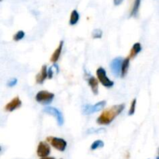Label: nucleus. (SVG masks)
<instances>
[{"instance_id":"nucleus-27","label":"nucleus","mask_w":159,"mask_h":159,"mask_svg":"<svg viewBox=\"0 0 159 159\" xmlns=\"http://www.w3.org/2000/svg\"><path fill=\"white\" fill-rule=\"evenodd\" d=\"M156 159H158V157H157V158Z\"/></svg>"},{"instance_id":"nucleus-20","label":"nucleus","mask_w":159,"mask_h":159,"mask_svg":"<svg viewBox=\"0 0 159 159\" xmlns=\"http://www.w3.org/2000/svg\"><path fill=\"white\" fill-rule=\"evenodd\" d=\"M102 36V31L100 29H96L93 31V37L95 39L101 38Z\"/></svg>"},{"instance_id":"nucleus-18","label":"nucleus","mask_w":159,"mask_h":159,"mask_svg":"<svg viewBox=\"0 0 159 159\" xmlns=\"http://www.w3.org/2000/svg\"><path fill=\"white\" fill-rule=\"evenodd\" d=\"M24 37H25L24 31L20 30V31H18L16 34H14L13 40H15V41H19V40H21Z\"/></svg>"},{"instance_id":"nucleus-14","label":"nucleus","mask_w":159,"mask_h":159,"mask_svg":"<svg viewBox=\"0 0 159 159\" xmlns=\"http://www.w3.org/2000/svg\"><path fill=\"white\" fill-rule=\"evenodd\" d=\"M141 51V45L140 43H136L133 45L131 50H130V55H129V57L130 58H134L138 54H139L140 51Z\"/></svg>"},{"instance_id":"nucleus-5","label":"nucleus","mask_w":159,"mask_h":159,"mask_svg":"<svg viewBox=\"0 0 159 159\" xmlns=\"http://www.w3.org/2000/svg\"><path fill=\"white\" fill-rule=\"evenodd\" d=\"M43 111L44 112V113H48V114L54 116L56 120H57V124H58L59 126H62L64 124V121L65 120H64L63 114H62V113L58 110V109L53 107H47L43 109Z\"/></svg>"},{"instance_id":"nucleus-15","label":"nucleus","mask_w":159,"mask_h":159,"mask_svg":"<svg viewBox=\"0 0 159 159\" xmlns=\"http://www.w3.org/2000/svg\"><path fill=\"white\" fill-rule=\"evenodd\" d=\"M141 0H134L133 7L131 9V12H130V16L136 17L138 16V12H139L140 6H141Z\"/></svg>"},{"instance_id":"nucleus-8","label":"nucleus","mask_w":159,"mask_h":159,"mask_svg":"<svg viewBox=\"0 0 159 159\" xmlns=\"http://www.w3.org/2000/svg\"><path fill=\"white\" fill-rule=\"evenodd\" d=\"M37 153L39 157H42V158L43 157H47L51 153V148L46 142L41 141L38 144Z\"/></svg>"},{"instance_id":"nucleus-17","label":"nucleus","mask_w":159,"mask_h":159,"mask_svg":"<svg viewBox=\"0 0 159 159\" xmlns=\"http://www.w3.org/2000/svg\"><path fill=\"white\" fill-rule=\"evenodd\" d=\"M104 146V143L103 141H101V140H97V141H95L91 145V150L94 151L96 150L98 148H101Z\"/></svg>"},{"instance_id":"nucleus-7","label":"nucleus","mask_w":159,"mask_h":159,"mask_svg":"<svg viewBox=\"0 0 159 159\" xmlns=\"http://www.w3.org/2000/svg\"><path fill=\"white\" fill-rule=\"evenodd\" d=\"M123 59L120 57H116L113 59L110 63V68L113 75L116 77H119L120 75L121 65H122Z\"/></svg>"},{"instance_id":"nucleus-22","label":"nucleus","mask_w":159,"mask_h":159,"mask_svg":"<svg viewBox=\"0 0 159 159\" xmlns=\"http://www.w3.org/2000/svg\"><path fill=\"white\" fill-rule=\"evenodd\" d=\"M17 84V79H12L7 82V85L9 87H13Z\"/></svg>"},{"instance_id":"nucleus-12","label":"nucleus","mask_w":159,"mask_h":159,"mask_svg":"<svg viewBox=\"0 0 159 159\" xmlns=\"http://www.w3.org/2000/svg\"><path fill=\"white\" fill-rule=\"evenodd\" d=\"M88 83L93 93L95 95H97L98 91H99V85H98L97 79L95 77H93V76H89L88 79Z\"/></svg>"},{"instance_id":"nucleus-21","label":"nucleus","mask_w":159,"mask_h":159,"mask_svg":"<svg viewBox=\"0 0 159 159\" xmlns=\"http://www.w3.org/2000/svg\"><path fill=\"white\" fill-rule=\"evenodd\" d=\"M105 130L102 128H99V129H89V130H87L86 133L87 134H96V133H101V132H104Z\"/></svg>"},{"instance_id":"nucleus-25","label":"nucleus","mask_w":159,"mask_h":159,"mask_svg":"<svg viewBox=\"0 0 159 159\" xmlns=\"http://www.w3.org/2000/svg\"><path fill=\"white\" fill-rule=\"evenodd\" d=\"M40 159H55L54 158H53V157H43V158H40Z\"/></svg>"},{"instance_id":"nucleus-3","label":"nucleus","mask_w":159,"mask_h":159,"mask_svg":"<svg viewBox=\"0 0 159 159\" xmlns=\"http://www.w3.org/2000/svg\"><path fill=\"white\" fill-rule=\"evenodd\" d=\"M54 98V93H51L48 91H40L36 95V100L39 103L43 104V105H48L50 104L53 101Z\"/></svg>"},{"instance_id":"nucleus-19","label":"nucleus","mask_w":159,"mask_h":159,"mask_svg":"<svg viewBox=\"0 0 159 159\" xmlns=\"http://www.w3.org/2000/svg\"><path fill=\"white\" fill-rule=\"evenodd\" d=\"M136 104H137V99H133L131 102V106H130V110H129V116H132V115L134 114L135 110H136Z\"/></svg>"},{"instance_id":"nucleus-13","label":"nucleus","mask_w":159,"mask_h":159,"mask_svg":"<svg viewBox=\"0 0 159 159\" xmlns=\"http://www.w3.org/2000/svg\"><path fill=\"white\" fill-rule=\"evenodd\" d=\"M130 57H127L124 60H123L122 65H121V70H120V75L122 78H124L127 74L128 71L129 65H130Z\"/></svg>"},{"instance_id":"nucleus-23","label":"nucleus","mask_w":159,"mask_h":159,"mask_svg":"<svg viewBox=\"0 0 159 159\" xmlns=\"http://www.w3.org/2000/svg\"><path fill=\"white\" fill-rule=\"evenodd\" d=\"M53 75H54V72L52 71V67H50L48 69V78L49 79H52Z\"/></svg>"},{"instance_id":"nucleus-2","label":"nucleus","mask_w":159,"mask_h":159,"mask_svg":"<svg viewBox=\"0 0 159 159\" xmlns=\"http://www.w3.org/2000/svg\"><path fill=\"white\" fill-rule=\"evenodd\" d=\"M106 104H107V102L105 100L99 101V102L94 104V105L86 104V105L83 106V107H82V113L84 115H90L97 113V112L100 111L105 107Z\"/></svg>"},{"instance_id":"nucleus-10","label":"nucleus","mask_w":159,"mask_h":159,"mask_svg":"<svg viewBox=\"0 0 159 159\" xmlns=\"http://www.w3.org/2000/svg\"><path fill=\"white\" fill-rule=\"evenodd\" d=\"M63 45H64V41L63 40H61V41H60V43H59V45L57 48V49L55 50V51H54V52L52 54V55H51V61L52 62V63H56V62L58 61L61 54Z\"/></svg>"},{"instance_id":"nucleus-6","label":"nucleus","mask_w":159,"mask_h":159,"mask_svg":"<svg viewBox=\"0 0 159 159\" xmlns=\"http://www.w3.org/2000/svg\"><path fill=\"white\" fill-rule=\"evenodd\" d=\"M48 140L51 142V144L57 150L60 152H64L66 149L67 142L62 138H49Z\"/></svg>"},{"instance_id":"nucleus-24","label":"nucleus","mask_w":159,"mask_h":159,"mask_svg":"<svg viewBox=\"0 0 159 159\" xmlns=\"http://www.w3.org/2000/svg\"><path fill=\"white\" fill-rule=\"evenodd\" d=\"M124 2V0H113V3L115 6H120Z\"/></svg>"},{"instance_id":"nucleus-4","label":"nucleus","mask_w":159,"mask_h":159,"mask_svg":"<svg viewBox=\"0 0 159 159\" xmlns=\"http://www.w3.org/2000/svg\"><path fill=\"white\" fill-rule=\"evenodd\" d=\"M96 75H97L98 79L99 82H101L103 86L107 87V88H111L114 85V82L112 80H110L107 75V71L102 67H99L97 70H96Z\"/></svg>"},{"instance_id":"nucleus-9","label":"nucleus","mask_w":159,"mask_h":159,"mask_svg":"<svg viewBox=\"0 0 159 159\" xmlns=\"http://www.w3.org/2000/svg\"><path fill=\"white\" fill-rule=\"evenodd\" d=\"M21 100H20V98H19L18 96H16V97H15L13 99H12L10 102H9L6 104V107H5V110L8 112H12L15 110H16V109L20 108V107H21Z\"/></svg>"},{"instance_id":"nucleus-28","label":"nucleus","mask_w":159,"mask_h":159,"mask_svg":"<svg viewBox=\"0 0 159 159\" xmlns=\"http://www.w3.org/2000/svg\"><path fill=\"white\" fill-rule=\"evenodd\" d=\"M1 1H2V0H0V2H1Z\"/></svg>"},{"instance_id":"nucleus-11","label":"nucleus","mask_w":159,"mask_h":159,"mask_svg":"<svg viewBox=\"0 0 159 159\" xmlns=\"http://www.w3.org/2000/svg\"><path fill=\"white\" fill-rule=\"evenodd\" d=\"M47 78H48V68H47L46 65H43L39 74L37 75V78H36L37 83L42 84Z\"/></svg>"},{"instance_id":"nucleus-26","label":"nucleus","mask_w":159,"mask_h":159,"mask_svg":"<svg viewBox=\"0 0 159 159\" xmlns=\"http://www.w3.org/2000/svg\"><path fill=\"white\" fill-rule=\"evenodd\" d=\"M0 152H1V147H0Z\"/></svg>"},{"instance_id":"nucleus-16","label":"nucleus","mask_w":159,"mask_h":159,"mask_svg":"<svg viewBox=\"0 0 159 159\" xmlns=\"http://www.w3.org/2000/svg\"><path fill=\"white\" fill-rule=\"evenodd\" d=\"M79 18H80V16H79V13L78 12L77 10L74 9V10L71 12V16H70V20H69L70 25H71V26L75 25L76 23L79 22Z\"/></svg>"},{"instance_id":"nucleus-1","label":"nucleus","mask_w":159,"mask_h":159,"mask_svg":"<svg viewBox=\"0 0 159 159\" xmlns=\"http://www.w3.org/2000/svg\"><path fill=\"white\" fill-rule=\"evenodd\" d=\"M125 108L124 104H119L112 107L110 109L106 110L98 117L97 123L100 125H108L114 120L115 118L120 114Z\"/></svg>"}]
</instances>
